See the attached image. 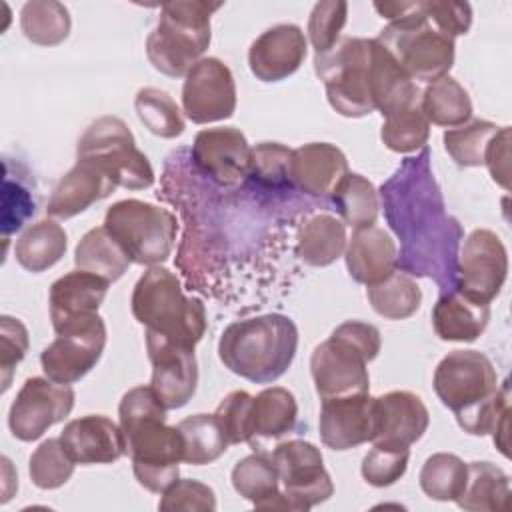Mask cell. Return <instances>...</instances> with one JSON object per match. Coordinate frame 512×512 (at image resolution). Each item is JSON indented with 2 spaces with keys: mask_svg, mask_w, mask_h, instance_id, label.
<instances>
[{
  "mask_svg": "<svg viewBox=\"0 0 512 512\" xmlns=\"http://www.w3.org/2000/svg\"><path fill=\"white\" fill-rule=\"evenodd\" d=\"M430 150L408 156L382 182L378 198L390 230L400 240L396 268L408 276L430 278L442 294L456 288L462 224L446 212L434 178Z\"/></svg>",
  "mask_w": 512,
  "mask_h": 512,
  "instance_id": "obj_1",
  "label": "cell"
},
{
  "mask_svg": "<svg viewBox=\"0 0 512 512\" xmlns=\"http://www.w3.org/2000/svg\"><path fill=\"white\" fill-rule=\"evenodd\" d=\"M438 400L454 412L458 426L472 434H492L496 448L508 456V382L498 386L490 358L478 350H452L436 366L432 378Z\"/></svg>",
  "mask_w": 512,
  "mask_h": 512,
  "instance_id": "obj_2",
  "label": "cell"
},
{
  "mask_svg": "<svg viewBox=\"0 0 512 512\" xmlns=\"http://www.w3.org/2000/svg\"><path fill=\"white\" fill-rule=\"evenodd\" d=\"M126 454L140 486L162 494L178 480L184 442L178 426L166 424V406L152 386L130 388L118 406Z\"/></svg>",
  "mask_w": 512,
  "mask_h": 512,
  "instance_id": "obj_3",
  "label": "cell"
},
{
  "mask_svg": "<svg viewBox=\"0 0 512 512\" xmlns=\"http://www.w3.org/2000/svg\"><path fill=\"white\" fill-rule=\"evenodd\" d=\"M298 350V328L292 318L270 312L228 324L218 340L222 364L236 376L270 384L292 364Z\"/></svg>",
  "mask_w": 512,
  "mask_h": 512,
  "instance_id": "obj_4",
  "label": "cell"
},
{
  "mask_svg": "<svg viewBox=\"0 0 512 512\" xmlns=\"http://www.w3.org/2000/svg\"><path fill=\"white\" fill-rule=\"evenodd\" d=\"M374 10L390 20L376 40L416 82L448 76L454 64V38L438 30L416 2H374Z\"/></svg>",
  "mask_w": 512,
  "mask_h": 512,
  "instance_id": "obj_5",
  "label": "cell"
},
{
  "mask_svg": "<svg viewBox=\"0 0 512 512\" xmlns=\"http://www.w3.org/2000/svg\"><path fill=\"white\" fill-rule=\"evenodd\" d=\"M380 330L374 324L346 320L320 342L310 356V372L322 400L368 394V362L380 352Z\"/></svg>",
  "mask_w": 512,
  "mask_h": 512,
  "instance_id": "obj_6",
  "label": "cell"
},
{
  "mask_svg": "<svg viewBox=\"0 0 512 512\" xmlns=\"http://www.w3.org/2000/svg\"><path fill=\"white\" fill-rule=\"evenodd\" d=\"M134 318L156 334L194 348L208 326L206 308L200 298L186 296L174 272L150 266L132 290Z\"/></svg>",
  "mask_w": 512,
  "mask_h": 512,
  "instance_id": "obj_7",
  "label": "cell"
},
{
  "mask_svg": "<svg viewBox=\"0 0 512 512\" xmlns=\"http://www.w3.org/2000/svg\"><path fill=\"white\" fill-rule=\"evenodd\" d=\"M220 6L202 0L162 4L158 22L146 38V56L154 70L172 78L186 76L210 46V16Z\"/></svg>",
  "mask_w": 512,
  "mask_h": 512,
  "instance_id": "obj_8",
  "label": "cell"
},
{
  "mask_svg": "<svg viewBox=\"0 0 512 512\" xmlns=\"http://www.w3.org/2000/svg\"><path fill=\"white\" fill-rule=\"evenodd\" d=\"M372 38L344 36L330 50L314 56V72L324 82L330 106L346 118L376 110L370 90Z\"/></svg>",
  "mask_w": 512,
  "mask_h": 512,
  "instance_id": "obj_9",
  "label": "cell"
},
{
  "mask_svg": "<svg viewBox=\"0 0 512 512\" xmlns=\"http://www.w3.org/2000/svg\"><path fill=\"white\" fill-rule=\"evenodd\" d=\"M102 226L134 264L148 268L168 260L178 232V220L170 210L136 198L114 202Z\"/></svg>",
  "mask_w": 512,
  "mask_h": 512,
  "instance_id": "obj_10",
  "label": "cell"
},
{
  "mask_svg": "<svg viewBox=\"0 0 512 512\" xmlns=\"http://www.w3.org/2000/svg\"><path fill=\"white\" fill-rule=\"evenodd\" d=\"M76 160H88L100 166L116 186L142 190L154 184V170L134 134L118 116L96 118L80 136Z\"/></svg>",
  "mask_w": 512,
  "mask_h": 512,
  "instance_id": "obj_11",
  "label": "cell"
},
{
  "mask_svg": "<svg viewBox=\"0 0 512 512\" xmlns=\"http://www.w3.org/2000/svg\"><path fill=\"white\" fill-rule=\"evenodd\" d=\"M508 276V252L500 236L488 228L468 234L458 252L456 288L464 296L490 304Z\"/></svg>",
  "mask_w": 512,
  "mask_h": 512,
  "instance_id": "obj_12",
  "label": "cell"
},
{
  "mask_svg": "<svg viewBox=\"0 0 512 512\" xmlns=\"http://www.w3.org/2000/svg\"><path fill=\"white\" fill-rule=\"evenodd\" d=\"M106 346V324L94 314L56 334L42 350L40 364L46 378L58 384H74L100 360Z\"/></svg>",
  "mask_w": 512,
  "mask_h": 512,
  "instance_id": "obj_13",
  "label": "cell"
},
{
  "mask_svg": "<svg viewBox=\"0 0 512 512\" xmlns=\"http://www.w3.org/2000/svg\"><path fill=\"white\" fill-rule=\"evenodd\" d=\"M72 408L74 390L70 384L32 376L22 384L8 410V428L14 438L32 442L48 432V428L62 422Z\"/></svg>",
  "mask_w": 512,
  "mask_h": 512,
  "instance_id": "obj_14",
  "label": "cell"
},
{
  "mask_svg": "<svg viewBox=\"0 0 512 512\" xmlns=\"http://www.w3.org/2000/svg\"><path fill=\"white\" fill-rule=\"evenodd\" d=\"M270 456L284 492L294 500L300 512L326 502L334 494L332 478L322 464V452L312 442L300 438L284 440Z\"/></svg>",
  "mask_w": 512,
  "mask_h": 512,
  "instance_id": "obj_15",
  "label": "cell"
},
{
  "mask_svg": "<svg viewBox=\"0 0 512 512\" xmlns=\"http://www.w3.org/2000/svg\"><path fill=\"white\" fill-rule=\"evenodd\" d=\"M250 160L252 148L234 126L200 130L190 148V162L196 172L220 188H234L246 182Z\"/></svg>",
  "mask_w": 512,
  "mask_h": 512,
  "instance_id": "obj_16",
  "label": "cell"
},
{
  "mask_svg": "<svg viewBox=\"0 0 512 512\" xmlns=\"http://www.w3.org/2000/svg\"><path fill=\"white\" fill-rule=\"evenodd\" d=\"M236 110V84L230 68L214 58H200L184 76L182 112L194 124L226 120Z\"/></svg>",
  "mask_w": 512,
  "mask_h": 512,
  "instance_id": "obj_17",
  "label": "cell"
},
{
  "mask_svg": "<svg viewBox=\"0 0 512 512\" xmlns=\"http://www.w3.org/2000/svg\"><path fill=\"white\" fill-rule=\"evenodd\" d=\"M144 336L152 364V390L166 410L186 406L198 386V362L194 348L178 344L152 330H146Z\"/></svg>",
  "mask_w": 512,
  "mask_h": 512,
  "instance_id": "obj_18",
  "label": "cell"
},
{
  "mask_svg": "<svg viewBox=\"0 0 512 512\" xmlns=\"http://www.w3.org/2000/svg\"><path fill=\"white\" fill-rule=\"evenodd\" d=\"M374 424V398L370 394L322 400L318 418L320 440L332 450H350L372 442Z\"/></svg>",
  "mask_w": 512,
  "mask_h": 512,
  "instance_id": "obj_19",
  "label": "cell"
},
{
  "mask_svg": "<svg viewBox=\"0 0 512 512\" xmlns=\"http://www.w3.org/2000/svg\"><path fill=\"white\" fill-rule=\"evenodd\" d=\"M306 50L308 42L300 26L276 24L250 44L248 66L256 80L280 82L302 66Z\"/></svg>",
  "mask_w": 512,
  "mask_h": 512,
  "instance_id": "obj_20",
  "label": "cell"
},
{
  "mask_svg": "<svg viewBox=\"0 0 512 512\" xmlns=\"http://www.w3.org/2000/svg\"><path fill=\"white\" fill-rule=\"evenodd\" d=\"M374 416L372 444L382 446L410 448L424 436L430 424L422 398L408 390H392L374 398Z\"/></svg>",
  "mask_w": 512,
  "mask_h": 512,
  "instance_id": "obj_21",
  "label": "cell"
},
{
  "mask_svg": "<svg viewBox=\"0 0 512 512\" xmlns=\"http://www.w3.org/2000/svg\"><path fill=\"white\" fill-rule=\"evenodd\" d=\"M346 174L348 160L330 142H310L290 152L288 182L302 194L326 198Z\"/></svg>",
  "mask_w": 512,
  "mask_h": 512,
  "instance_id": "obj_22",
  "label": "cell"
},
{
  "mask_svg": "<svg viewBox=\"0 0 512 512\" xmlns=\"http://www.w3.org/2000/svg\"><path fill=\"white\" fill-rule=\"evenodd\" d=\"M108 286L110 282L106 278L86 270H72L60 276L50 286L48 296L54 332L58 334L60 330L98 314V308L108 294Z\"/></svg>",
  "mask_w": 512,
  "mask_h": 512,
  "instance_id": "obj_23",
  "label": "cell"
},
{
  "mask_svg": "<svg viewBox=\"0 0 512 512\" xmlns=\"http://www.w3.org/2000/svg\"><path fill=\"white\" fill-rule=\"evenodd\" d=\"M60 440L76 464H112L126 454V438L118 424L102 414L70 420Z\"/></svg>",
  "mask_w": 512,
  "mask_h": 512,
  "instance_id": "obj_24",
  "label": "cell"
},
{
  "mask_svg": "<svg viewBox=\"0 0 512 512\" xmlns=\"http://www.w3.org/2000/svg\"><path fill=\"white\" fill-rule=\"evenodd\" d=\"M118 186L94 162L76 160V164L58 180L48 200L46 212L52 218L68 220L94 202L108 198Z\"/></svg>",
  "mask_w": 512,
  "mask_h": 512,
  "instance_id": "obj_25",
  "label": "cell"
},
{
  "mask_svg": "<svg viewBox=\"0 0 512 512\" xmlns=\"http://www.w3.org/2000/svg\"><path fill=\"white\" fill-rule=\"evenodd\" d=\"M398 248L392 236L378 226L354 230L346 244L344 260L352 280L372 286L396 272Z\"/></svg>",
  "mask_w": 512,
  "mask_h": 512,
  "instance_id": "obj_26",
  "label": "cell"
},
{
  "mask_svg": "<svg viewBox=\"0 0 512 512\" xmlns=\"http://www.w3.org/2000/svg\"><path fill=\"white\" fill-rule=\"evenodd\" d=\"M370 90L376 110L386 118L392 112L420 104L418 84L402 70L396 58L372 38L370 58Z\"/></svg>",
  "mask_w": 512,
  "mask_h": 512,
  "instance_id": "obj_27",
  "label": "cell"
},
{
  "mask_svg": "<svg viewBox=\"0 0 512 512\" xmlns=\"http://www.w3.org/2000/svg\"><path fill=\"white\" fill-rule=\"evenodd\" d=\"M490 304L472 300L458 290L440 294L432 308V326L440 340L474 342L488 326Z\"/></svg>",
  "mask_w": 512,
  "mask_h": 512,
  "instance_id": "obj_28",
  "label": "cell"
},
{
  "mask_svg": "<svg viewBox=\"0 0 512 512\" xmlns=\"http://www.w3.org/2000/svg\"><path fill=\"white\" fill-rule=\"evenodd\" d=\"M296 422L298 404L294 394L282 386L264 388L252 398L248 444L256 450L262 440H276L290 434Z\"/></svg>",
  "mask_w": 512,
  "mask_h": 512,
  "instance_id": "obj_29",
  "label": "cell"
},
{
  "mask_svg": "<svg viewBox=\"0 0 512 512\" xmlns=\"http://www.w3.org/2000/svg\"><path fill=\"white\" fill-rule=\"evenodd\" d=\"M36 212V184L30 170L18 162L4 158V176H2V242L4 252L8 240L16 234Z\"/></svg>",
  "mask_w": 512,
  "mask_h": 512,
  "instance_id": "obj_30",
  "label": "cell"
},
{
  "mask_svg": "<svg viewBox=\"0 0 512 512\" xmlns=\"http://www.w3.org/2000/svg\"><path fill=\"white\" fill-rule=\"evenodd\" d=\"M346 244V224L332 214L318 212L302 222L296 254L304 264L322 268L336 262L344 254Z\"/></svg>",
  "mask_w": 512,
  "mask_h": 512,
  "instance_id": "obj_31",
  "label": "cell"
},
{
  "mask_svg": "<svg viewBox=\"0 0 512 512\" xmlns=\"http://www.w3.org/2000/svg\"><path fill=\"white\" fill-rule=\"evenodd\" d=\"M66 246L68 238L64 228L58 222L44 218L30 224L20 234L14 244V256L24 270L40 274L52 268L66 254Z\"/></svg>",
  "mask_w": 512,
  "mask_h": 512,
  "instance_id": "obj_32",
  "label": "cell"
},
{
  "mask_svg": "<svg viewBox=\"0 0 512 512\" xmlns=\"http://www.w3.org/2000/svg\"><path fill=\"white\" fill-rule=\"evenodd\" d=\"M510 476L492 462H470L468 478L456 504L470 512H498L508 506Z\"/></svg>",
  "mask_w": 512,
  "mask_h": 512,
  "instance_id": "obj_33",
  "label": "cell"
},
{
  "mask_svg": "<svg viewBox=\"0 0 512 512\" xmlns=\"http://www.w3.org/2000/svg\"><path fill=\"white\" fill-rule=\"evenodd\" d=\"M130 258L124 248L110 236L104 226H96L88 230L74 250V264L78 270L92 272L96 276L106 278L108 282H116L130 266Z\"/></svg>",
  "mask_w": 512,
  "mask_h": 512,
  "instance_id": "obj_34",
  "label": "cell"
},
{
  "mask_svg": "<svg viewBox=\"0 0 512 512\" xmlns=\"http://www.w3.org/2000/svg\"><path fill=\"white\" fill-rule=\"evenodd\" d=\"M330 204L342 222L354 230L374 226L380 210V198L374 184L362 174L348 172L332 190Z\"/></svg>",
  "mask_w": 512,
  "mask_h": 512,
  "instance_id": "obj_35",
  "label": "cell"
},
{
  "mask_svg": "<svg viewBox=\"0 0 512 512\" xmlns=\"http://www.w3.org/2000/svg\"><path fill=\"white\" fill-rule=\"evenodd\" d=\"M420 110L428 122L456 128L472 118V100L458 80L442 76L430 82L420 94Z\"/></svg>",
  "mask_w": 512,
  "mask_h": 512,
  "instance_id": "obj_36",
  "label": "cell"
},
{
  "mask_svg": "<svg viewBox=\"0 0 512 512\" xmlns=\"http://www.w3.org/2000/svg\"><path fill=\"white\" fill-rule=\"evenodd\" d=\"M70 12L56 0H32L20 10L22 34L38 46H58L70 34Z\"/></svg>",
  "mask_w": 512,
  "mask_h": 512,
  "instance_id": "obj_37",
  "label": "cell"
},
{
  "mask_svg": "<svg viewBox=\"0 0 512 512\" xmlns=\"http://www.w3.org/2000/svg\"><path fill=\"white\" fill-rule=\"evenodd\" d=\"M366 296L372 310L388 320L410 318L422 302V290L416 280L400 270L392 272L382 282L368 286Z\"/></svg>",
  "mask_w": 512,
  "mask_h": 512,
  "instance_id": "obj_38",
  "label": "cell"
},
{
  "mask_svg": "<svg viewBox=\"0 0 512 512\" xmlns=\"http://www.w3.org/2000/svg\"><path fill=\"white\" fill-rule=\"evenodd\" d=\"M184 442V462L204 466L228 450V440L214 414H192L178 422Z\"/></svg>",
  "mask_w": 512,
  "mask_h": 512,
  "instance_id": "obj_39",
  "label": "cell"
},
{
  "mask_svg": "<svg viewBox=\"0 0 512 512\" xmlns=\"http://www.w3.org/2000/svg\"><path fill=\"white\" fill-rule=\"evenodd\" d=\"M468 478V464L450 452H436L426 458L420 470L422 492L438 502H456Z\"/></svg>",
  "mask_w": 512,
  "mask_h": 512,
  "instance_id": "obj_40",
  "label": "cell"
},
{
  "mask_svg": "<svg viewBox=\"0 0 512 512\" xmlns=\"http://www.w3.org/2000/svg\"><path fill=\"white\" fill-rule=\"evenodd\" d=\"M134 110L138 120L160 138H176L184 132V118L174 98L160 88H140L134 96Z\"/></svg>",
  "mask_w": 512,
  "mask_h": 512,
  "instance_id": "obj_41",
  "label": "cell"
},
{
  "mask_svg": "<svg viewBox=\"0 0 512 512\" xmlns=\"http://www.w3.org/2000/svg\"><path fill=\"white\" fill-rule=\"evenodd\" d=\"M230 478L234 490L254 506L280 490L278 470L272 462V456L266 452H254L238 460Z\"/></svg>",
  "mask_w": 512,
  "mask_h": 512,
  "instance_id": "obj_42",
  "label": "cell"
},
{
  "mask_svg": "<svg viewBox=\"0 0 512 512\" xmlns=\"http://www.w3.org/2000/svg\"><path fill=\"white\" fill-rule=\"evenodd\" d=\"M498 130L500 126H496L494 122L476 118L468 120L462 126L448 128L442 136V142L446 152L458 166L474 168L484 164L486 148Z\"/></svg>",
  "mask_w": 512,
  "mask_h": 512,
  "instance_id": "obj_43",
  "label": "cell"
},
{
  "mask_svg": "<svg viewBox=\"0 0 512 512\" xmlns=\"http://www.w3.org/2000/svg\"><path fill=\"white\" fill-rule=\"evenodd\" d=\"M430 136V122L420 110V104L400 108L384 118L380 138L384 146L398 154L422 150Z\"/></svg>",
  "mask_w": 512,
  "mask_h": 512,
  "instance_id": "obj_44",
  "label": "cell"
},
{
  "mask_svg": "<svg viewBox=\"0 0 512 512\" xmlns=\"http://www.w3.org/2000/svg\"><path fill=\"white\" fill-rule=\"evenodd\" d=\"M290 148L280 142H260L252 148L250 172L246 182L258 192H286L294 190L288 182Z\"/></svg>",
  "mask_w": 512,
  "mask_h": 512,
  "instance_id": "obj_45",
  "label": "cell"
},
{
  "mask_svg": "<svg viewBox=\"0 0 512 512\" xmlns=\"http://www.w3.org/2000/svg\"><path fill=\"white\" fill-rule=\"evenodd\" d=\"M76 462L64 448L60 436L44 440L28 460V474L34 486L42 490H56L64 486L74 474Z\"/></svg>",
  "mask_w": 512,
  "mask_h": 512,
  "instance_id": "obj_46",
  "label": "cell"
},
{
  "mask_svg": "<svg viewBox=\"0 0 512 512\" xmlns=\"http://www.w3.org/2000/svg\"><path fill=\"white\" fill-rule=\"evenodd\" d=\"M348 18V4L344 0L316 2L308 16V40L316 54L330 50L338 40Z\"/></svg>",
  "mask_w": 512,
  "mask_h": 512,
  "instance_id": "obj_47",
  "label": "cell"
},
{
  "mask_svg": "<svg viewBox=\"0 0 512 512\" xmlns=\"http://www.w3.org/2000/svg\"><path fill=\"white\" fill-rule=\"evenodd\" d=\"M408 458L410 448L374 444L372 450H368V454L362 458V478L376 488L392 486L404 476L408 468Z\"/></svg>",
  "mask_w": 512,
  "mask_h": 512,
  "instance_id": "obj_48",
  "label": "cell"
},
{
  "mask_svg": "<svg viewBox=\"0 0 512 512\" xmlns=\"http://www.w3.org/2000/svg\"><path fill=\"white\" fill-rule=\"evenodd\" d=\"M158 508L164 512H212L216 510V496L214 490L204 482L192 478H178L162 492Z\"/></svg>",
  "mask_w": 512,
  "mask_h": 512,
  "instance_id": "obj_49",
  "label": "cell"
},
{
  "mask_svg": "<svg viewBox=\"0 0 512 512\" xmlns=\"http://www.w3.org/2000/svg\"><path fill=\"white\" fill-rule=\"evenodd\" d=\"M28 330L26 326L14 316L0 318V382L2 392L10 388L14 368L24 360L28 352Z\"/></svg>",
  "mask_w": 512,
  "mask_h": 512,
  "instance_id": "obj_50",
  "label": "cell"
},
{
  "mask_svg": "<svg viewBox=\"0 0 512 512\" xmlns=\"http://www.w3.org/2000/svg\"><path fill=\"white\" fill-rule=\"evenodd\" d=\"M252 394L246 390H234L222 398L214 416L228 440V444L248 442L250 438V408Z\"/></svg>",
  "mask_w": 512,
  "mask_h": 512,
  "instance_id": "obj_51",
  "label": "cell"
},
{
  "mask_svg": "<svg viewBox=\"0 0 512 512\" xmlns=\"http://www.w3.org/2000/svg\"><path fill=\"white\" fill-rule=\"evenodd\" d=\"M428 20L450 38L462 36L472 26V8L456 0H420Z\"/></svg>",
  "mask_w": 512,
  "mask_h": 512,
  "instance_id": "obj_52",
  "label": "cell"
},
{
  "mask_svg": "<svg viewBox=\"0 0 512 512\" xmlns=\"http://www.w3.org/2000/svg\"><path fill=\"white\" fill-rule=\"evenodd\" d=\"M508 158H510V126H500V130L494 134L490 140L486 154H484V164L490 170V176L496 184L508 190Z\"/></svg>",
  "mask_w": 512,
  "mask_h": 512,
  "instance_id": "obj_53",
  "label": "cell"
}]
</instances>
